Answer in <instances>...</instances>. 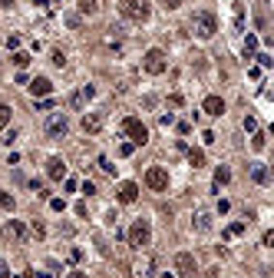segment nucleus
I'll return each mask as SVG.
<instances>
[{
  "mask_svg": "<svg viewBox=\"0 0 274 278\" xmlns=\"http://www.w3.org/2000/svg\"><path fill=\"white\" fill-rule=\"evenodd\" d=\"M119 14L132 23H146L152 17V7H149V0H119Z\"/></svg>",
  "mask_w": 274,
  "mask_h": 278,
  "instance_id": "f257e3e1",
  "label": "nucleus"
},
{
  "mask_svg": "<svg viewBox=\"0 0 274 278\" xmlns=\"http://www.w3.org/2000/svg\"><path fill=\"white\" fill-rule=\"evenodd\" d=\"M192 30H195V37L212 40L215 33H218V17H215L212 10H198V14H195V20H192Z\"/></svg>",
  "mask_w": 274,
  "mask_h": 278,
  "instance_id": "f03ea898",
  "label": "nucleus"
},
{
  "mask_svg": "<svg viewBox=\"0 0 274 278\" xmlns=\"http://www.w3.org/2000/svg\"><path fill=\"white\" fill-rule=\"evenodd\" d=\"M122 130H126V136H129V143H132V146H146V143H149V126L142 123V119L129 116L126 123H122Z\"/></svg>",
  "mask_w": 274,
  "mask_h": 278,
  "instance_id": "7ed1b4c3",
  "label": "nucleus"
},
{
  "mask_svg": "<svg viewBox=\"0 0 274 278\" xmlns=\"http://www.w3.org/2000/svg\"><path fill=\"white\" fill-rule=\"evenodd\" d=\"M149 239H152L149 222H146V219H136V222H132V229H129V245H132V248H146Z\"/></svg>",
  "mask_w": 274,
  "mask_h": 278,
  "instance_id": "20e7f679",
  "label": "nucleus"
},
{
  "mask_svg": "<svg viewBox=\"0 0 274 278\" xmlns=\"http://www.w3.org/2000/svg\"><path fill=\"white\" fill-rule=\"evenodd\" d=\"M142 66H146V73H152V76H159V73H165V53L159 50V47H152L146 56H142Z\"/></svg>",
  "mask_w": 274,
  "mask_h": 278,
  "instance_id": "39448f33",
  "label": "nucleus"
},
{
  "mask_svg": "<svg viewBox=\"0 0 274 278\" xmlns=\"http://www.w3.org/2000/svg\"><path fill=\"white\" fill-rule=\"evenodd\" d=\"M146 185L152 192H165V189H168V172H165L162 166H152L146 172Z\"/></svg>",
  "mask_w": 274,
  "mask_h": 278,
  "instance_id": "423d86ee",
  "label": "nucleus"
},
{
  "mask_svg": "<svg viewBox=\"0 0 274 278\" xmlns=\"http://www.w3.org/2000/svg\"><path fill=\"white\" fill-rule=\"evenodd\" d=\"M66 132H70L66 113H50V119H46V136H66Z\"/></svg>",
  "mask_w": 274,
  "mask_h": 278,
  "instance_id": "0eeeda50",
  "label": "nucleus"
},
{
  "mask_svg": "<svg viewBox=\"0 0 274 278\" xmlns=\"http://www.w3.org/2000/svg\"><path fill=\"white\" fill-rule=\"evenodd\" d=\"M175 272H179L182 278H192V275H195V255L179 252V255H175Z\"/></svg>",
  "mask_w": 274,
  "mask_h": 278,
  "instance_id": "6e6552de",
  "label": "nucleus"
},
{
  "mask_svg": "<svg viewBox=\"0 0 274 278\" xmlns=\"http://www.w3.org/2000/svg\"><path fill=\"white\" fill-rule=\"evenodd\" d=\"M27 90L33 93V99H37V96H40V99H43V96H50V93H53V83H50L46 76H33Z\"/></svg>",
  "mask_w": 274,
  "mask_h": 278,
  "instance_id": "1a4fd4ad",
  "label": "nucleus"
},
{
  "mask_svg": "<svg viewBox=\"0 0 274 278\" xmlns=\"http://www.w3.org/2000/svg\"><path fill=\"white\" fill-rule=\"evenodd\" d=\"M116 199H119L122 205H132L136 199H139V185L136 182H122L119 185V192H116Z\"/></svg>",
  "mask_w": 274,
  "mask_h": 278,
  "instance_id": "9d476101",
  "label": "nucleus"
},
{
  "mask_svg": "<svg viewBox=\"0 0 274 278\" xmlns=\"http://www.w3.org/2000/svg\"><path fill=\"white\" fill-rule=\"evenodd\" d=\"M192 229H195V232H212V212H208V209H198L195 219H192Z\"/></svg>",
  "mask_w": 274,
  "mask_h": 278,
  "instance_id": "9b49d317",
  "label": "nucleus"
},
{
  "mask_svg": "<svg viewBox=\"0 0 274 278\" xmlns=\"http://www.w3.org/2000/svg\"><path fill=\"white\" fill-rule=\"evenodd\" d=\"M201 110L208 113V116H221V113H225V99H221V96H205Z\"/></svg>",
  "mask_w": 274,
  "mask_h": 278,
  "instance_id": "f8f14e48",
  "label": "nucleus"
},
{
  "mask_svg": "<svg viewBox=\"0 0 274 278\" xmlns=\"http://www.w3.org/2000/svg\"><path fill=\"white\" fill-rule=\"evenodd\" d=\"M46 176H50V179H63V176H66V163H63L60 156H53V159L46 163Z\"/></svg>",
  "mask_w": 274,
  "mask_h": 278,
  "instance_id": "ddd939ff",
  "label": "nucleus"
},
{
  "mask_svg": "<svg viewBox=\"0 0 274 278\" xmlns=\"http://www.w3.org/2000/svg\"><path fill=\"white\" fill-rule=\"evenodd\" d=\"M92 96H96V86H83L79 93H73V96H70V106H73V110H79V106H83L86 99H92Z\"/></svg>",
  "mask_w": 274,
  "mask_h": 278,
  "instance_id": "4468645a",
  "label": "nucleus"
},
{
  "mask_svg": "<svg viewBox=\"0 0 274 278\" xmlns=\"http://www.w3.org/2000/svg\"><path fill=\"white\" fill-rule=\"evenodd\" d=\"M251 179H255L258 185H268V182H271V172H268V166H264V163H251Z\"/></svg>",
  "mask_w": 274,
  "mask_h": 278,
  "instance_id": "2eb2a0df",
  "label": "nucleus"
},
{
  "mask_svg": "<svg viewBox=\"0 0 274 278\" xmlns=\"http://www.w3.org/2000/svg\"><path fill=\"white\" fill-rule=\"evenodd\" d=\"M83 130L86 132H99L103 130V116H99V113H86V116H83Z\"/></svg>",
  "mask_w": 274,
  "mask_h": 278,
  "instance_id": "dca6fc26",
  "label": "nucleus"
},
{
  "mask_svg": "<svg viewBox=\"0 0 274 278\" xmlns=\"http://www.w3.org/2000/svg\"><path fill=\"white\" fill-rule=\"evenodd\" d=\"M228 182H231V169L218 166V169H215V185H212V192H218L221 185H228Z\"/></svg>",
  "mask_w": 274,
  "mask_h": 278,
  "instance_id": "f3484780",
  "label": "nucleus"
},
{
  "mask_svg": "<svg viewBox=\"0 0 274 278\" xmlns=\"http://www.w3.org/2000/svg\"><path fill=\"white\" fill-rule=\"evenodd\" d=\"M7 235H14L17 242H23V239H27V225L17 222V219H10V222H7Z\"/></svg>",
  "mask_w": 274,
  "mask_h": 278,
  "instance_id": "a211bd4d",
  "label": "nucleus"
},
{
  "mask_svg": "<svg viewBox=\"0 0 274 278\" xmlns=\"http://www.w3.org/2000/svg\"><path fill=\"white\" fill-rule=\"evenodd\" d=\"M264 146H268V132H264V130H255V132H251V149L261 152Z\"/></svg>",
  "mask_w": 274,
  "mask_h": 278,
  "instance_id": "6ab92c4d",
  "label": "nucleus"
},
{
  "mask_svg": "<svg viewBox=\"0 0 274 278\" xmlns=\"http://www.w3.org/2000/svg\"><path fill=\"white\" fill-rule=\"evenodd\" d=\"M96 10H99L96 0H79V17H90V14H96Z\"/></svg>",
  "mask_w": 274,
  "mask_h": 278,
  "instance_id": "aec40b11",
  "label": "nucleus"
},
{
  "mask_svg": "<svg viewBox=\"0 0 274 278\" xmlns=\"http://www.w3.org/2000/svg\"><path fill=\"white\" fill-rule=\"evenodd\" d=\"M255 50H258V37H255V33H248V40H244V60H251Z\"/></svg>",
  "mask_w": 274,
  "mask_h": 278,
  "instance_id": "412c9836",
  "label": "nucleus"
},
{
  "mask_svg": "<svg viewBox=\"0 0 274 278\" xmlns=\"http://www.w3.org/2000/svg\"><path fill=\"white\" fill-rule=\"evenodd\" d=\"M188 163H192L195 169L205 166V152H201V149H188Z\"/></svg>",
  "mask_w": 274,
  "mask_h": 278,
  "instance_id": "4be33fe9",
  "label": "nucleus"
},
{
  "mask_svg": "<svg viewBox=\"0 0 274 278\" xmlns=\"http://www.w3.org/2000/svg\"><path fill=\"white\" fill-rule=\"evenodd\" d=\"M244 229H248V222H235V225H228V229H225V239H235V235H241Z\"/></svg>",
  "mask_w": 274,
  "mask_h": 278,
  "instance_id": "5701e85b",
  "label": "nucleus"
},
{
  "mask_svg": "<svg viewBox=\"0 0 274 278\" xmlns=\"http://www.w3.org/2000/svg\"><path fill=\"white\" fill-rule=\"evenodd\" d=\"M66 27H73V30H79V27H83V17H79V14H66Z\"/></svg>",
  "mask_w": 274,
  "mask_h": 278,
  "instance_id": "b1692460",
  "label": "nucleus"
},
{
  "mask_svg": "<svg viewBox=\"0 0 274 278\" xmlns=\"http://www.w3.org/2000/svg\"><path fill=\"white\" fill-rule=\"evenodd\" d=\"M14 196H10V192H0V209H10V212H14Z\"/></svg>",
  "mask_w": 274,
  "mask_h": 278,
  "instance_id": "393cba45",
  "label": "nucleus"
},
{
  "mask_svg": "<svg viewBox=\"0 0 274 278\" xmlns=\"http://www.w3.org/2000/svg\"><path fill=\"white\" fill-rule=\"evenodd\" d=\"M14 63H17L20 70H23V66H30V53H20V50H17V53H14Z\"/></svg>",
  "mask_w": 274,
  "mask_h": 278,
  "instance_id": "a878e982",
  "label": "nucleus"
},
{
  "mask_svg": "<svg viewBox=\"0 0 274 278\" xmlns=\"http://www.w3.org/2000/svg\"><path fill=\"white\" fill-rule=\"evenodd\" d=\"M50 63H53V66H63V63H66V53H63V50H53V53H50Z\"/></svg>",
  "mask_w": 274,
  "mask_h": 278,
  "instance_id": "bb28decb",
  "label": "nucleus"
},
{
  "mask_svg": "<svg viewBox=\"0 0 274 278\" xmlns=\"http://www.w3.org/2000/svg\"><path fill=\"white\" fill-rule=\"evenodd\" d=\"M7 123H10V106H0V130H7Z\"/></svg>",
  "mask_w": 274,
  "mask_h": 278,
  "instance_id": "cd10ccee",
  "label": "nucleus"
},
{
  "mask_svg": "<svg viewBox=\"0 0 274 278\" xmlns=\"http://www.w3.org/2000/svg\"><path fill=\"white\" fill-rule=\"evenodd\" d=\"M99 169H103V172H109V176L116 172V166H112V163L106 159V156H99Z\"/></svg>",
  "mask_w": 274,
  "mask_h": 278,
  "instance_id": "c85d7f7f",
  "label": "nucleus"
},
{
  "mask_svg": "<svg viewBox=\"0 0 274 278\" xmlns=\"http://www.w3.org/2000/svg\"><path fill=\"white\" fill-rule=\"evenodd\" d=\"M255 60H258V66H271V63H274V60H271V56H268V53H258Z\"/></svg>",
  "mask_w": 274,
  "mask_h": 278,
  "instance_id": "c756f323",
  "label": "nucleus"
},
{
  "mask_svg": "<svg viewBox=\"0 0 274 278\" xmlns=\"http://www.w3.org/2000/svg\"><path fill=\"white\" fill-rule=\"evenodd\" d=\"M244 130H248V132L258 130V119H255V116H244Z\"/></svg>",
  "mask_w": 274,
  "mask_h": 278,
  "instance_id": "7c9ffc66",
  "label": "nucleus"
},
{
  "mask_svg": "<svg viewBox=\"0 0 274 278\" xmlns=\"http://www.w3.org/2000/svg\"><path fill=\"white\" fill-rule=\"evenodd\" d=\"M132 152H136L132 143H122V146H119V156H132Z\"/></svg>",
  "mask_w": 274,
  "mask_h": 278,
  "instance_id": "2f4dec72",
  "label": "nucleus"
},
{
  "mask_svg": "<svg viewBox=\"0 0 274 278\" xmlns=\"http://www.w3.org/2000/svg\"><path fill=\"white\" fill-rule=\"evenodd\" d=\"M50 209H53V212H63L66 202H63V199H50Z\"/></svg>",
  "mask_w": 274,
  "mask_h": 278,
  "instance_id": "473e14b6",
  "label": "nucleus"
},
{
  "mask_svg": "<svg viewBox=\"0 0 274 278\" xmlns=\"http://www.w3.org/2000/svg\"><path fill=\"white\" fill-rule=\"evenodd\" d=\"M159 3H162L165 10H175V7H182V0H159Z\"/></svg>",
  "mask_w": 274,
  "mask_h": 278,
  "instance_id": "72a5a7b5",
  "label": "nucleus"
},
{
  "mask_svg": "<svg viewBox=\"0 0 274 278\" xmlns=\"http://www.w3.org/2000/svg\"><path fill=\"white\" fill-rule=\"evenodd\" d=\"M7 47H10V50H17V47H20V37H17V33H10V37H7Z\"/></svg>",
  "mask_w": 274,
  "mask_h": 278,
  "instance_id": "f704fd0d",
  "label": "nucleus"
},
{
  "mask_svg": "<svg viewBox=\"0 0 274 278\" xmlns=\"http://www.w3.org/2000/svg\"><path fill=\"white\" fill-rule=\"evenodd\" d=\"M33 235H37V239H43V235H46V229H43L40 222H33Z\"/></svg>",
  "mask_w": 274,
  "mask_h": 278,
  "instance_id": "c9c22d12",
  "label": "nucleus"
},
{
  "mask_svg": "<svg viewBox=\"0 0 274 278\" xmlns=\"http://www.w3.org/2000/svg\"><path fill=\"white\" fill-rule=\"evenodd\" d=\"M70 278H86V272H70Z\"/></svg>",
  "mask_w": 274,
  "mask_h": 278,
  "instance_id": "e433bc0d",
  "label": "nucleus"
},
{
  "mask_svg": "<svg viewBox=\"0 0 274 278\" xmlns=\"http://www.w3.org/2000/svg\"><path fill=\"white\" fill-rule=\"evenodd\" d=\"M14 3H17V0H0V7H14Z\"/></svg>",
  "mask_w": 274,
  "mask_h": 278,
  "instance_id": "4c0bfd02",
  "label": "nucleus"
}]
</instances>
